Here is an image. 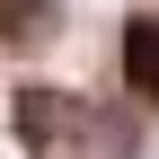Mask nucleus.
Segmentation results:
<instances>
[{"label": "nucleus", "mask_w": 159, "mask_h": 159, "mask_svg": "<svg viewBox=\"0 0 159 159\" xmlns=\"http://www.w3.org/2000/svg\"><path fill=\"white\" fill-rule=\"evenodd\" d=\"M124 89L142 97V106H159V18L150 9L124 18Z\"/></svg>", "instance_id": "obj_2"}, {"label": "nucleus", "mask_w": 159, "mask_h": 159, "mask_svg": "<svg viewBox=\"0 0 159 159\" xmlns=\"http://www.w3.org/2000/svg\"><path fill=\"white\" fill-rule=\"evenodd\" d=\"M53 27H62V9H53V0H0V44H9V53L44 44Z\"/></svg>", "instance_id": "obj_3"}, {"label": "nucleus", "mask_w": 159, "mask_h": 159, "mask_svg": "<svg viewBox=\"0 0 159 159\" xmlns=\"http://www.w3.org/2000/svg\"><path fill=\"white\" fill-rule=\"evenodd\" d=\"M9 133H18L27 159H80L97 142V106L71 97V89H18L9 97Z\"/></svg>", "instance_id": "obj_1"}]
</instances>
